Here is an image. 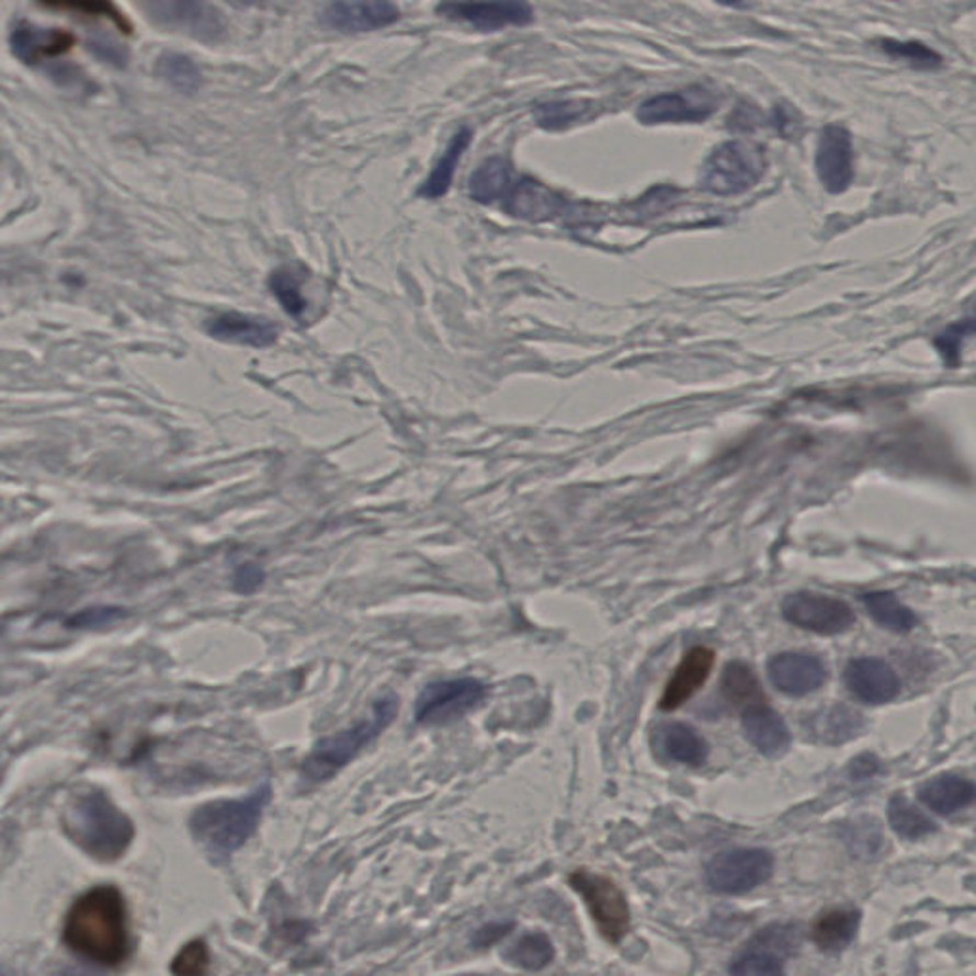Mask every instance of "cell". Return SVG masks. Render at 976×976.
Here are the masks:
<instances>
[{
  "label": "cell",
  "instance_id": "obj_8",
  "mask_svg": "<svg viewBox=\"0 0 976 976\" xmlns=\"http://www.w3.org/2000/svg\"><path fill=\"white\" fill-rule=\"evenodd\" d=\"M487 686L474 678L445 679L423 686L416 700L415 717L420 725H443L459 719L479 706Z\"/></svg>",
  "mask_w": 976,
  "mask_h": 976
},
{
  "label": "cell",
  "instance_id": "obj_45",
  "mask_svg": "<svg viewBox=\"0 0 976 976\" xmlns=\"http://www.w3.org/2000/svg\"><path fill=\"white\" fill-rule=\"evenodd\" d=\"M90 48H92L100 58L117 61L118 66L124 64V59H126V56H124L123 50L118 48L117 44H107L103 43V41H98V43H92Z\"/></svg>",
  "mask_w": 976,
  "mask_h": 976
},
{
  "label": "cell",
  "instance_id": "obj_26",
  "mask_svg": "<svg viewBox=\"0 0 976 976\" xmlns=\"http://www.w3.org/2000/svg\"><path fill=\"white\" fill-rule=\"evenodd\" d=\"M472 130L469 128H459L452 136L451 144L446 146L445 154L439 159L438 164L431 170L428 180L422 183V188L418 190V195L423 198H439L451 190L452 180L456 174L459 159L466 154L467 147L472 144Z\"/></svg>",
  "mask_w": 976,
  "mask_h": 976
},
{
  "label": "cell",
  "instance_id": "obj_4",
  "mask_svg": "<svg viewBox=\"0 0 976 976\" xmlns=\"http://www.w3.org/2000/svg\"><path fill=\"white\" fill-rule=\"evenodd\" d=\"M397 714H399V699L391 692L384 694L374 702L368 719L365 717L350 729L325 736L315 744L314 750L309 751L302 765V779L314 784L332 779L343 767L350 765L366 746H371L394 723Z\"/></svg>",
  "mask_w": 976,
  "mask_h": 976
},
{
  "label": "cell",
  "instance_id": "obj_6",
  "mask_svg": "<svg viewBox=\"0 0 976 976\" xmlns=\"http://www.w3.org/2000/svg\"><path fill=\"white\" fill-rule=\"evenodd\" d=\"M569 883L582 896L599 933L606 942L620 944L632 927V910L624 890L611 877L593 874L590 870H576L570 874Z\"/></svg>",
  "mask_w": 976,
  "mask_h": 976
},
{
  "label": "cell",
  "instance_id": "obj_15",
  "mask_svg": "<svg viewBox=\"0 0 976 976\" xmlns=\"http://www.w3.org/2000/svg\"><path fill=\"white\" fill-rule=\"evenodd\" d=\"M401 20V10L394 2H332L321 14V23L338 33H368L384 30Z\"/></svg>",
  "mask_w": 976,
  "mask_h": 976
},
{
  "label": "cell",
  "instance_id": "obj_24",
  "mask_svg": "<svg viewBox=\"0 0 976 976\" xmlns=\"http://www.w3.org/2000/svg\"><path fill=\"white\" fill-rule=\"evenodd\" d=\"M660 746L668 758L689 767H702L706 763L707 744L696 730L685 723H668L658 730Z\"/></svg>",
  "mask_w": 976,
  "mask_h": 976
},
{
  "label": "cell",
  "instance_id": "obj_37",
  "mask_svg": "<svg viewBox=\"0 0 976 976\" xmlns=\"http://www.w3.org/2000/svg\"><path fill=\"white\" fill-rule=\"evenodd\" d=\"M211 954L204 940H191L178 952L170 971L174 976H208Z\"/></svg>",
  "mask_w": 976,
  "mask_h": 976
},
{
  "label": "cell",
  "instance_id": "obj_32",
  "mask_svg": "<svg viewBox=\"0 0 976 976\" xmlns=\"http://www.w3.org/2000/svg\"><path fill=\"white\" fill-rule=\"evenodd\" d=\"M973 334H976V298L962 319L947 325L933 340L934 348L939 351L944 365L950 366V368L960 365L963 343L967 342Z\"/></svg>",
  "mask_w": 976,
  "mask_h": 976
},
{
  "label": "cell",
  "instance_id": "obj_30",
  "mask_svg": "<svg viewBox=\"0 0 976 976\" xmlns=\"http://www.w3.org/2000/svg\"><path fill=\"white\" fill-rule=\"evenodd\" d=\"M862 601H864V606L870 612V616L879 626L889 629V632L906 634V632H910L918 624L916 614L908 606L903 605L889 591L867 593Z\"/></svg>",
  "mask_w": 976,
  "mask_h": 976
},
{
  "label": "cell",
  "instance_id": "obj_5",
  "mask_svg": "<svg viewBox=\"0 0 976 976\" xmlns=\"http://www.w3.org/2000/svg\"><path fill=\"white\" fill-rule=\"evenodd\" d=\"M765 172L763 147L746 139H730L707 155L700 172V185L715 195L733 197L756 188Z\"/></svg>",
  "mask_w": 976,
  "mask_h": 976
},
{
  "label": "cell",
  "instance_id": "obj_14",
  "mask_svg": "<svg viewBox=\"0 0 976 976\" xmlns=\"http://www.w3.org/2000/svg\"><path fill=\"white\" fill-rule=\"evenodd\" d=\"M767 673L774 689L787 696H807L818 691L828 679V670L820 658L805 652H780L769 660Z\"/></svg>",
  "mask_w": 976,
  "mask_h": 976
},
{
  "label": "cell",
  "instance_id": "obj_47",
  "mask_svg": "<svg viewBox=\"0 0 976 976\" xmlns=\"http://www.w3.org/2000/svg\"><path fill=\"white\" fill-rule=\"evenodd\" d=\"M459 976H481V975H459Z\"/></svg>",
  "mask_w": 976,
  "mask_h": 976
},
{
  "label": "cell",
  "instance_id": "obj_44",
  "mask_svg": "<svg viewBox=\"0 0 976 976\" xmlns=\"http://www.w3.org/2000/svg\"><path fill=\"white\" fill-rule=\"evenodd\" d=\"M877 769H879V761L874 756L864 753L859 759H854L853 765H851V776L854 780L870 779V776H874L877 773Z\"/></svg>",
  "mask_w": 976,
  "mask_h": 976
},
{
  "label": "cell",
  "instance_id": "obj_17",
  "mask_svg": "<svg viewBox=\"0 0 976 976\" xmlns=\"http://www.w3.org/2000/svg\"><path fill=\"white\" fill-rule=\"evenodd\" d=\"M206 334L216 338L219 342L239 343L256 350L271 348L277 342L279 327L265 317L258 315L237 314L227 311L212 317L204 325Z\"/></svg>",
  "mask_w": 976,
  "mask_h": 976
},
{
  "label": "cell",
  "instance_id": "obj_7",
  "mask_svg": "<svg viewBox=\"0 0 976 976\" xmlns=\"http://www.w3.org/2000/svg\"><path fill=\"white\" fill-rule=\"evenodd\" d=\"M773 854L765 849H730L715 854L706 867V882L722 895H746L773 875Z\"/></svg>",
  "mask_w": 976,
  "mask_h": 976
},
{
  "label": "cell",
  "instance_id": "obj_11",
  "mask_svg": "<svg viewBox=\"0 0 976 976\" xmlns=\"http://www.w3.org/2000/svg\"><path fill=\"white\" fill-rule=\"evenodd\" d=\"M149 18L167 30L185 33L204 43H218L227 35V25L218 8L198 2H155L144 4Z\"/></svg>",
  "mask_w": 976,
  "mask_h": 976
},
{
  "label": "cell",
  "instance_id": "obj_36",
  "mask_svg": "<svg viewBox=\"0 0 976 976\" xmlns=\"http://www.w3.org/2000/svg\"><path fill=\"white\" fill-rule=\"evenodd\" d=\"M730 976H786L779 955L756 942L730 963Z\"/></svg>",
  "mask_w": 976,
  "mask_h": 976
},
{
  "label": "cell",
  "instance_id": "obj_41",
  "mask_svg": "<svg viewBox=\"0 0 976 976\" xmlns=\"http://www.w3.org/2000/svg\"><path fill=\"white\" fill-rule=\"evenodd\" d=\"M46 7L56 8V10H73V12H81V14L88 15H105V18H111L113 22L117 23L118 27L128 30V23L124 22L123 15L118 14L117 10L111 7V4H105V2H54V4H46Z\"/></svg>",
  "mask_w": 976,
  "mask_h": 976
},
{
  "label": "cell",
  "instance_id": "obj_16",
  "mask_svg": "<svg viewBox=\"0 0 976 976\" xmlns=\"http://www.w3.org/2000/svg\"><path fill=\"white\" fill-rule=\"evenodd\" d=\"M77 38L66 30H44L33 23L20 22L10 33V46L15 58L25 66H41L59 58L73 48Z\"/></svg>",
  "mask_w": 976,
  "mask_h": 976
},
{
  "label": "cell",
  "instance_id": "obj_28",
  "mask_svg": "<svg viewBox=\"0 0 976 976\" xmlns=\"http://www.w3.org/2000/svg\"><path fill=\"white\" fill-rule=\"evenodd\" d=\"M510 190V164L500 157L483 162L469 180V197L477 203H495L498 198L508 197Z\"/></svg>",
  "mask_w": 976,
  "mask_h": 976
},
{
  "label": "cell",
  "instance_id": "obj_12",
  "mask_svg": "<svg viewBox=\"0 0 976 976\" xmlns=\"http://www.w3.org/2000/svg\"><path fill=\"white\" fill-rule=\"evenodd\" d=\"M815 168L824 190L846 193L854 178L853 136L841 124L824 126L816 144Z\"/></svg>",
  "mask_w": 976,
  "mask_h": 976
},
{
  "label": "cell",
  "instance_id": "obj_19",
  "mask_svg": "<svg viewBox=\"0 0 976 976\" xmlns=\"http://www.w3.org/2000/svg\"><path fill=\"white\" fill-rule=\"evenodd\" d=\"M714 650L706 649V647H694L683 656L678 670L673 671V676L670 678V683L663 689L662 699H660V707L663 712H671V710L683 706L704 686L710 671L714 668Z\"/></svg>",
  "mask_w": 976,
  "mask_h": 976
},
{
  "label": "cell",
  "instance_id": "obj_46",
  "mask_svg": "<svg viewBox=\"0 0 976 976\" xmlns=\"http://www.w3.org/2000/svg\"><path fill=\"white\" fill-rule=\"evenodd\" d=\"M58 976H88V975H84V973H79V971L66 969V971H61V973H59Z\"/></svg>",
  "mask_w": 976,
  "mask_h": 976
},
{
  "label": "cell",
  "instance_id": "obj_10",
  "mask_svg": "<svg viewBox=\"0 0 976 976\" xmlns=\"http://www.w3.org/2000/svg\"><path fill=\"white\" fill-rule=\"evenodd\" d=\"M719 107V95L706 87L658 94L643 102L637 118L643 124L702 123Z\"/></svg>",
  "mask_w": 976,
  "mask_h": 976
},
{
  "label": "cell",
  "instance_id": "obj_2",
  "mask_svg": "<svg viewBox=\"0 0 976 976\" xmlns=\"http://www.w3.org/2000/svg\"><path fill=\"white\" fill-rule=\"evenodd\" d=\"M67 839L98 862H115L128 851L136 828L103 790L75 795L61 813Z\"/></svg>",
  "mask_w": 976,
  "mask_h": 976
},
{
  "label": "cell",
  "instance_id": "obj_42",
  "mask_svg": "<svg viewBox=\"0 0 976 976\" xmlns=\"http://www.w3.org/2000/svg\"><path fill=\"white\" fill-rule=\"evenodd\" d=\"M513 927L515 926H513L511 921H503V923H488V926L481 927L479 931H475L472 944H474L475 947L495 946L496 942L506 939V937L513 931Z\"/></svg>",
  "mask_w": 976,
  "mask_h": 976
},
{
  "label": "cell",
  "instance_id": "obj_18",
  "mask_svg": "<svg viewBox=\"0 0 976 976\" xmlns=\"http://www.w3.org/2000/svg\"><path fill=\"white\" fill-rule=\"evenodd\" d=\"M847 689L866 704H887L900 692V679L879 658H856L847 666Z\"/></svg>",
  "mask_w": 976,
  "mask_h": 976
},
{
  "label": "cell",
  "instance_id": "obj_43",
  "mask_svg": "<svg viewBox=\"0 0 976 976\" xmlns=\"http://www.w3.org/2000/svg\"><path fill=\"white\" fill-rule=\"evenodd\" d=\"M263 580H265V575H263V570L260 567H256L254 563H247V565H241L239 569L235 570V590L241 591V593H250V591L258 590L262 586Z\"/></svg>",
  "mask_w": 976,
  "mask_h": 976
},
{
  "label": "cell",
  "instance_id": "obj_1",
  "mask_svg": "<svg viewBox=\"0 0 976 976\" xmlns=\"http://www.w3.org/2000/svg\"><path fill=\"white\" fill-rule=\"evenodd\" d=\"M66 946L100 967H118L130 955L128 911L113 885L87 890L69 908L64 923Z\"/></svg>",
  "mask_w": 976,
  "mask_h": 976
},
{
  "label": "cell",
  "instance_id": "obj_27",
  "mask_svg": "<svg viewBox=\"0 0 976 976\" xmlns=\"http://www.w3.org/2000/svg\"><path fill=\"white\" fill-rule=\"evenodd\" d=\"M722 692L730 706L742 707V712L746 707L765 702L758 676L748 663L738 660L727 663L723 670Z\"/></svg>",
  "mask_w": 976,
  "mask_h": 976
},
{
  "label": "cell",
  "instance_id": "obj_34",
  "mask_svg": "<svg viewBox=\"0 0 976 976\" xmlns=\"http://www.w3.org/2000/svg\"><path fill=\"white\" fill-rule=\"evenodd\" d=\"M890 828L904 839H919L937 830L934 824L921 810L916 809L904 795H893L889 802Z\"/></svg>",
  "mask_w": 976,
  "mask_h": 976
},
{
  "label": "cell",
  "instance_id": "obj_33",
  "mask_svg": "<svg viewBox=\"0 0 976 976\" xmlns=\"http://www.w3.org/2000/svg\"><path fill=\"white\" fill-rule=\"evenodd\" d=\"M157 75L170 87L185 92V94L197 92L201 82H203V75H201L197 64L188 56L174 54V52L164 54L157 59Z\"/></svg>",
  "mask_w": 976,
  "mask_h": 976
},
{
  "label": "cell",
  "instance_id": "obj_3",
  "mask_svg": "<svg viewBox=\"0 0 976 976\" xmlns=\"http://www.w3.org/2000/svg\"><path fill=\"white\" fill-rule=\"evenodd\" d=\"M270 784L239 799H218L204 803L193 810L190 830L198 846L216 859H227L247 843L262 820L263 810L271 802Z\"/></svg>",
  "mask_w": 976,
  "mask_h": 976
},
{
  "label": "cell",
  "instance_id": "obj_38",
  "mask_svg": "<svg viewBox=\"0 0 976 976\" xmlns=\"http://www.w3.org/2000/svg\"><path fill=\"white\" fill-rule=\"evenodd\" d=\"M124 616H126V611L121 606L98 605L69 616L66 624L73 629H102V627L111 626L118 620H123Z\"/></svg>",
  "mask_w": 976,
  "mask_h": 976
},
{
  "label": "cell",
  "instance_id": "obj_21",
  "mask_svg": "<svg viewBox=\"0 0 976 976\" xmlns=\"http://www.w3.org/2000/svg\"><path fill=\"white\" fill-rule=\"evenodd\" d=\"M563 206L565 201L557 193L534 180L515 183L506 198L508 214L529 222L554 219L561 214Z\"/></svg>",
  "mask_w": 976,
  "mask_h": 976
},
{
  "label": "cell",
  "instance_id": "obj_39",
  "mask_svg": "<svg viewBox=\"0 0 976 976\" xmlns=\"http://www.w3.org/2000/svg\"><path fill=\"white\" fill-rule=\"evenodd\" d=\"M883 50L889 52L890 56H895V58L908 59L916 66L931 67L937 66L940 61L939 54L921 43L883 41Z\"/></svg>",
  "mask_w": 976,
  "mask_h": 976
},
{
  "label": "cell",
  "instance_id": "obj_31",
  "mask_svg": "<svg viewBox=\"0 0 976 976\" xmlns=\"http://www.w3.org/2000/svg\"><path fill=\"white\" fill-rule=\"evenodd\" d=\"M555 946L549 937L540 931H532L513 944V946L503 952V960L518 967V969L536 971L546 969L549 963L554 962Z\"/></svg>",
  "mask_w": 976,
  "mask_h": 976
},
{
  "label": "cell",
  "instance_id": "obj_22",
  "mask_svg": "<svg viewBox=\"0 0 976 976\" xmlns=\"http://www.w3.org/2000/svg\"><path fill=\"white\" fill-rule=\"evenodd\" d=\"M864 727L866 722L862 714L846 704L820 707L805 722V730L810 738L824 744L851 742L860 733H864Z\"/></svg>",
  "mask_w": 976,
  "mask_h": 976
},
{
  "label": "cell",
  "instance_id": "obj_40",
  "mask_svg": "<svg viewBox=\"0 0 976 976\" xmlns=\"http://www.w3.org/2000/svg\"><path fill=\"white\" fill-rule=\"evenodd\" d=\"M847 843L853 849V853L872 856L882 849V833L874 824L854 826L853 831L847 836Z\"/></svg>",
  "mask_w": 976,
  "mask_h": 976
},
{
  "label": "cell",
  "instance_id": "obj_13",
  "mask_svg": "<svg viewBox=\"0 0 976 976\" xmlns=\"http://www.w3.org/2000/svg\"><path fill=\"white\" fill-rule=\"evenodd\" d=\"M439 14L445 15L454 22L469 23L474 30L490 31L502 30L508 25H526L532 22V7L519 0H502V2H446L439 4Z\"/></svg>",
  "mask_w": 976,
  "mask_h": 976
},
{
  "label": "cell",
  "instance_id": "obj_20",
  "mask_svg": "<svg viewBox=\"0 0 976 976\" xmlns=\"http://www.w3.org/2000/svg\"><path fill=\"white\" fill-rule=\"evenodd\" d=\"M742 729L751 746L767 758H779L792 742L786 723L765 702L744 710Z\"/></svg>",
  "mask_w": 976,
  "mask_h": 976
},
{
  "label": "cell",
  "instance_id": "obj_29",
  "mask_svg": "<svg viewBox=\"0 0 976 976\" xmlns=\"http://www.w3.org/2000/svg\"><path fill=\"white\" fill-rule=\"evenodd\" d=\"M304 273L292 268V265H281L270 275V291L277 298L281 307L285 309L286 315H291L292 319L302 321L306 315L309 302L304 294Z\"/></svg>",
  "mask_w": 976,
  "mask_h": 976
},
{
  "label": "cell",
  "instance_id": "obj_25",
  "mask_svg": "<svg viewBox=\"0 0 976 976\" xmlns=\"http://www.w3.org/2000/svg\"><path fill=\"white\" fill-rule=\"evenodd\" d=\"M860 926L859 910H830L816 919L813 939L824 952H839L849 946Z\"/></svg>",
  "mask_w": 976,
  "mask_h": 976
},
{
  "label": "cell",
  "instance_id": "obj_9",
  "mask_svg": "<svg viewBox=\"0 0 976 976\" xmlns=\"http://www.w3.org/2000/svg\"><path fill=\"white\" fill-rule=\"evenodd\" d=\"M782 616L795 627L818 635L843 634L856 620L846 601L815 591L790 593L782 601Z\"/></svg>",
  "mask_w": 976,
  "mask_h": 976
},
{
  "label": "cell",
  "instance_id": "obj_23",
  "mask_svg": "<svg viewBox=\"0 0 976 976\" xmlns=\"http://www.w3.org/2000/svg\"><path fill=\"white\" fill-rule=\"evenodd\" d=\"M919 799L939 815H954L976 802V784L957 774H940L921 786Z\"/></svg>",
  "mask_w": 976,
  "mask_h": 976
},
{
  "label": "cell",
  "instance_id": "obj_35",
  "mask_svg": "<svg viewBox=\"0 0 976 976\" xmlns=\"http://www.w3.org/2000/svg\"><path fill=\"white\" fill-rule=\"evenodd\" d=\"M591 102L588 100H559L546 102L534 110V118L546 130H561L588 115Z\"/></svg>",
  "mask_w": 976,
  "mask_h": 976
}]
</instances>
